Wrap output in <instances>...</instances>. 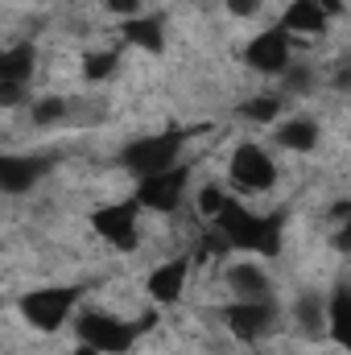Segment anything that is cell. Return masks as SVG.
Segmentation results:
<instances>
[{"label": "cell", "mask_w": 351, "mask_h": 355, "mask_svg": "<svg viewBox=\"0 0 351 355\" xmlns=\"http://www.w3.org/2000/svg\"><path fill=\"white\" fill-rule=\"evenodd\" d=\"M120 33H124V42L128 46H137V50H149V54H162L166 50V29H162V21L149 12V17H124L120 21Z\"/></svg>", "instance_id": "9a60e30c"}, {"label": "cell", "mask_w": 351, "mask_h": 355, "mask_svg": "<svg viewBox=\"0 0 351 355\" xmlns=\"http://www.w3.org/2000/svg\"><path fill=\"white\" fill-rule=\"evenodd\" d=\"M37 71V50L29 42H12L0 50V83H17V87H29Z\"/></svg>", "instance_id": "7c38bea8"}, {"label": "cell", "mask_w": 351, "mask_h": 355, "mask_svg": "<svg viewBox=\"0 0 351 355\" xmlns=\"http://www.w3.org/2000/svg\"><path fill=\"white\" fill-rule=\"evenodd\" d=\"M223 322H228V331L240 343H261L264 335L277 327V306H273V297H264V302H236V306H228Z\"/></svg>", "instance_id": "ba28073f"}, {"label": "cell", "mask_w": 351, "mask_h": 355, "mask_svg": "<svg viewBox=\"0 0 351 355\" xmlns=\"http://www.w3.org/2000/svg\"><path fill=\"white\" fill-rule=\"evenodd\" d=\"M137 219H141L137 198H124V202H112V207L91 211V232H95V236H103L108 244H116V248L132 252V248H137V240H141Z\"/></svg>", "instance_id": "8992f818"}, {"label": "cell", "mask_w": 351, "mask_h": 355, "mask_svg": "<svg viewBox=\"0 0 351 355\" xmlns=\"http://www.w3.org/2000/svg\"><path fill=\"white\" fill-rule=\"evenodd\" d=\"M228 178L236 182V190L264 194V190H273V186H277V166H273V157L264 153L261 145L244 141V145H236V153H232Z\"/></svg>", "instance_id": "5b68a950"}, {"label": "cell", "mask_w": 351, "mask_h": 355, "mask_svg": "<svg viewBox=\"0 0 351 355\" xmlns=\"http://www.w3.org/2000/svg\"><path fill=\"white\" fill-rule=\"evenodd\" d=\"M75 331H79V343H87L91 352L120 355L137 343L145 322H128V318H116L108 310H75Z\"/></svg>", "instance_id": "3957f363"}, {"label": "cell", "mask_w": 351, "mask_h": 355, "mask_svg": "<svg viewBox=\"0 0 351 355\" xmlns=\"http://www.w3.org/2000/svg\"><path fill=\"white\" fill-rule=\"evenodd\" d=\"M186 272H190L186 257L157 265L153 272H149V281H145L149 297H153V302H178V297H182V289H186Z\"/></svg>", "instance_id": "4fadbf2b"}, {"label": "cell", "mask_w": 351, "mask_h": 355, "mask_svg": "<svg viewBox=\"0 0 351 355\" xmlns=\"http://www.w3.org/2000/svg\"><path fill=\"white\" fill-rule=\"evenodd\" d=\"M71 355H99V352H91L87 343H79V347H75V352H71Z\"/></svg>", "instance_id": "d4e9b609"}, {"label": "cell", "mask_w": 351, "mask_h": 355, "mask_svg": "<svg viewBox=\"0 0 351 355\" xmlns=\"http://www.w3.org/2000/svg\"><path fill=\"white\" fill-rule=\"evenodd\" d=\"M186 170L182 166H170V170H162V174H149L137 182V207L141 211H157V215H170L178 211V202H182V194H186Z\"/></svg>", "instance_id": "52a82bcc"}, {"label": "cell", "mask_w": 351, "mask_h": 355, "mask_svg": "<svg viewBox=\"0 0 351 355\" xmlns=\"http://www.w3.org/2000/svg\"><path fill=\"white\" fill-rule=\"evenodd\" d=\"M327 21H331V17L323 12L318 0H293V4L285 8V17H281V29H285V33H323Z\"/></svg>", "instance_id": "e0dca14e"}, {"label": "cell", "mask_w": 351, "mask_h": 355, "mask_svg": "<svg viewBox=\"0 0 351 355\" xmlns=\"http://www.w3.org/2000/svg\"><path fill=\"white\" fill-rule=\"evenodd\" d=\"M277 112H281V99H277V95H257V99H248V103H244V116H248V120H257V124H273V120H277Z\"/></svg>", "instance_id": "44dd1931"}, {"label": "cell", "mask_w": 351, "mask_h": 355, "mask_svg": "<svg viewBox=\"0 0 351 355\" xmlns=\"http://www.w3.org/2000/svg\"><path fill=\"white\" fill-rule=\"evenodd\" d=\"M182 141H186L182 132H157V137H141V141H132V145H124V149H120V166L137 178V182H141V178H149V174H162V170L178 166Z\"/></svg>", "instance_id": "277c9868"}, {"label": "cell", "mask_w": 351, "mask_h": 355, "mask_svg": "<svg viewBox=\"0 0 351 355\" xmlns=\"http://www.w3.org/2000/svg\"><path fill=\"white\" fill-rule=\"evenodd\" d=\"M116 67H120L116 50H91L87 58H83V79L87 83H108L116 75Z\"/></svg>", "instance_id": "d6986e66"}, {"label": "cell", "mask_w": 351, "mask_h": 355, "mask_svg": "<svg viewBox=\"0 0 351 355\" xmlns=\"http://www.w3.org/2000/svg\"><path fill=\"white\" fill-rule=\"evenodd\" d=\"M261 8V0H228V12H236V17H252Z\"/></svg>", "instance_id": "cb8c5ba5"}, {"label": "cell", "mask_w": 351, "mask_h": 355, "mask_svg": "<svg viewBox=\"0 0 351 355\" xmlns=\"http://www.w3.org/2000/svg\"><path fill=\"white\" fill-rule=\"evenodd\" d=\"M50 174V157L37 153H0V194H29Z\"/></svg>", "instance_id": "30bf717a"}, {"label": "cell", "mask_w": 351, "mask_h": 355, "mask_svg": "<svg viewBox=\"0 0 351 355\" xmlns=\"http://www.w3.org/2000/svg\"><path fill=\"white\" fill-rule=\"evenodd\" d=\"M223 198H228V190H223L219 182H211V186H203V190H198V211H203L207 219H215V215H219V207H223Z\"/></svg>", "instance_id": "7402d4cb"}, {"label": "cell", "mask_w": 351, "mask_h": 355, "mask_svg": "<svg viewBox=\"0 0 351 355\" xmlns=\"http://www.w3.org/2000/svg\"><path fill=\"white\" fill-rule=\"evenodd\" d=\"M25 103V87L17 83H0V107H21Z\"/></svg>", "instance_id": "603a6c76"}, {"label": "cell", "mask_w": 351, "mask_h": 355, "mask_svg": "<svg viewBox=\"0 0 351 355\" xmlns=\"http://www.w3.org/2000/svg\"><path fill=\"white\" fill-rule=\"evenodd\" d=\"M348 318H351V293H348V285H335V293L327 297V335L339 347L348 343Z\"/></svg>", "instance_id": "ac0fdd59"}, {"label": "cell", "mask_w": 351, "mask_h": 355, "mask_svg": "<svg viewBox=\"0 0 351 355\" xmlns=\"http://www.w3.org/2000/svg\"><path fill=\"white\" fill-rule=\"evenodd\" d=\"M289 314H293V322H298V331H302L306 339H318V335H327V297H323L318 289H310V293H298Z\"/></svg>", "instance_id": "5bb4252c"}, {"label": "cell", "mask_w": 351, "mask_h": 355, "mask_svg": "<svg viewBox=\"0 0 351 355\" xmlns=\"http://www.w3.org/2000/svg\"><path fill=\"white\" fill-rule=\"evenodd\" d=\"M228 289L236 293V302H264V297H273L268 272L261 265H252V261H240V265L228 268Z\"/></svg>", "instance_id": "8fae6325"}, {"label": "cell", "mask_w": 351, "mask_h": 355, "mask_svg": "<svg viewBox=\"0 0 351 355\" xmlns=\"http://www.w3.org/2000/svg\"><path fill=\"white\" fill-rule=\"evenodd\" d=\"M79 297H83V289H79V285H42V289L21 293L17 310H21V318H25L33 331L54 335V331H62V327L71 322V314H75Z\"/></svg>", "instance_id": "7a4b0ae2"}, {"label": "cell", "mask_w": 351, "mask_h": 355, "mask_svg": "<svg viewBox=\"0 0 351 355\" xmlns=\"http://www.w3.org/2000/svg\"><path fill=\"white\" fill-rule=\"evenodd\" d=\"M281 223H285L281 215H257L244 202H236L232 194L223 198V207L215 215V227H219L228 248H248V252H261V257L281 252Z\"/></svg>", "instance_id": "6da1fadb"}, {"label": "cell", "mask_w": 351, "mask_h": 355, "mask_svg": "<svg viewBox=\"0 0 351 355\" xmlns=\"http://www.w3.org/2000/svg\"><path fill=\"white\" fill-rule=\"evenodd\" d=\"M244 62L261 75H285V67L293 62V46H289V33L277 25V29H264L248 42L244 50Z\"/></svg>", "instance_id": "9c48e42d"}, {"label": "cell", "mask_w": 351, "mask_h": 355, "mask_svg": "<svg viewBox=\"0 0 351 355\" xmlns=\"http://www.w3.org/2000/svg\"><path fill=\"white\" fill-rule=\"evenodd\" d=\"M67 107H71V103H67L62 95H46V99H37V103L29 107V120H33L37 128H50V124H58V120L67 116Z\"/></svg>", "instance_id": "ffe728a7"}, {"label": "cell", "mask_w": 351, "mask_h": 355, "mask_svg": "<svg viewBox=\"0 0 351 355\" xmlns=\"http://www.w3.org/2000/svg\"><path fill=\"white\" fill-rule=\"evenodd\" d=\"M318 124L310 120V116H293V120H285V124H277V145L281 149H289V153H310V149H318Z\"/></svg>", "instance_id": "2e32d148"}]
</instances>
